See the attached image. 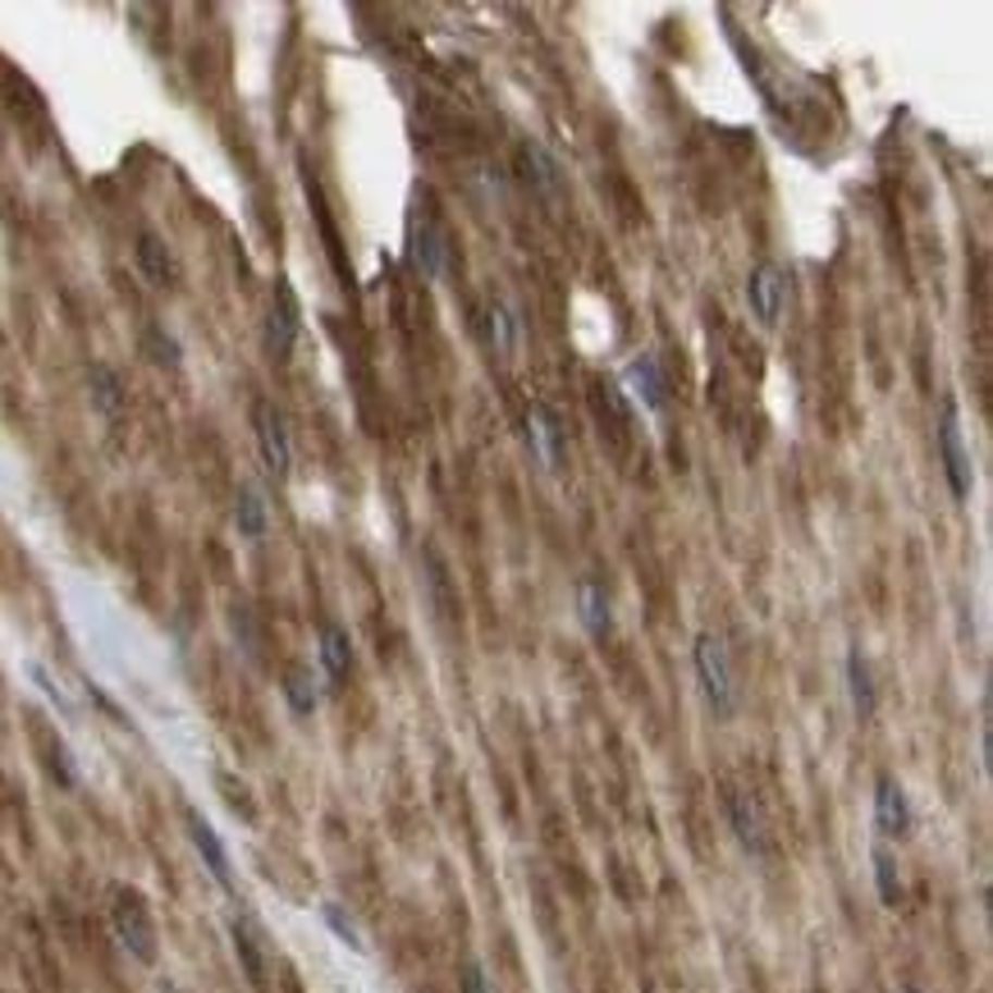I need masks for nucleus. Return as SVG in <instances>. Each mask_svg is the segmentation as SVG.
I'll return each instance as SVG.
<instances>
[{
    "instance_id": "1",
    "label": "nucleus",
    "mask_w": 993,
    "mask_h": 993,
    "mask_svg": "<svg viewBox=\"0 0 993 993\" xmlns=\"http://www.w3.org/2000/svg\"><path fill=\"white\" fill-rule=\"evenodd\" d=\"M692 659H696V678H700V692H705V705L728 719L737 710V687H733V669H728V650L715 632H700L696 646H692Z\"/></svg>"
},
{
    "instance_id": "2",
    "label": "nucleus",
    "mask_w": 993,
    "mask_h": 993,
    "mask_svg": "<svg viewBox=\"0 0 993 993\" xmlns=\"http://www.w3.org/2000/svg\"><path fill=\"white\" fill-rule=\"evenodd\" d=\"M110 930H115V939L128 947L134 961H142V966L157 961V924H151L142 893L115 889V902H110Z\"/></svg>"
},
{
    "instance_id": "3",
    "label": "nucleus",
    "mask_w": 993,
    "mask_h": 993,
    "mask_svg": "<svg viewBox=\"0 0 993 993\" xmlns=\"http://www.w3.org/2000/svg\"><path fill=\"white\" fill-rule=\"evenodd\" d=\"M298 330H302V302L294 294V284L289 280H275V289H271V307H266V348H271V358H289L294 344H298Z\"/></svg>"
},
{
    "instance_id": "4",
    "label": "nucleus",
    "mask_w": 993,
    "mask_h": 993,
    "mask_svg": "<svg viewBox=\"0 0 993 993\" xmlns=\"http://www.w3.org/2000/svg\"><path fill=\"white\" fill-rule=\"evenodd\" d=\"M252 431H257V449H261V462H266V472L275 481L289 476V462H294V449H289V426H284V417L275 404L261 399L252 408Z\"/></svg>"
},
{
    "instance_id": "5",
    "label": "nucleus",
    "mask_w": 993,
    "mask_h": 993,
    "mask_svg": "<svg viewBox=\"0 0 993 993\" xmlns=\"http://www.w3.org/2000/svg\"><path fill=\"white\" fill-rule=\"evenodd\" d=\"M939 449H943V472H947V485H953V499H966L970 495V454L961 445V417H957L953 399H943V408H939Z\"/></svg>"
},
{
    "instance_id": "6",
    "label": "nucleus",
    "mask_w": 993,
    "mask_h": 993,
    "mask_svg": "<svg viewBox=\"0 0 993 993\" xmlns=\"http://www.w3.org/2000/svg\"><path fill=\"white\" fill-rule=\"evenodd\" d=\"M874 824L879 833L889 837H907L911 833V806H907V792L893 774H879L874 783Z\"/></svg>"
},
{
    "instance_id": "7",
    "label": "nucleus",
    "mask_w": 993,
    "mask_h": 993,
    "mask_svg": "<svg viewBox=\"0 0 993 993\" xmlns=\"http://www.w3.org/2000/svg\"><path fill=\"white\" fill-rule=\"evenodd\" d=\"M783 289H787V280H783V271L774 266V261H760V266L752 271V280H746V302H752V312H756L760 325L779 321Z\"/></svg>"
},
{
    "instance_id": "8",
    "label": "nucleus",
    "mask_w": 993,
    "mask_h": 993,
    "mask_svg": "<svg viewBox=\"0 0 993 993\" xmlns=\"http://www.w3.org/2000/svg\"><path fill=\"white\" fill-rule=\"evenodd\" d=\"M623 385H628V394L642 408H650V412H659L669 404V385H665V371H659V362L650 358V352H642V358L636 362H628V371H623Z\"/></svg>"
},
{
    "instance_id": "9",
    "label": "nucleus",
    "mask_w": 993,
    "mask_h": 993,
    "mask_svg": "<svg viewBox=\"0 0 993 993\" xmlns=\"http://www.w3.org/2000/svg\"><path fill=\"white\" fill-rule=\"evenodd\" d=\"M188 837H193L197 856L207 860V870H211L215 884H220V889H234V866H229V852H225V843H220L215 829H211L197 810H188Z\"/></svg>"
},
{
    "instance_id": "10",
    "label": "nucleus",
    "mask_w": 993,
    "mask_h": 993,
    "mask_svg": "<svg viewBox=\"0 0 993 993\" xmlns=\"http://www.w3.org/2000/svg\"><path fill=\"white\" fill-rule=\"evenodd\" d=\"M723 806H728V820H733L737 843L752 852V856H765V852H769V833H765V820H760L756 802L746 797V792H728Z\"/></svg>"
},
{
    "instance_id": "11",
    "label": "nucleus",
    "mask_w": 993,
    "mask_h": 993,
    "mask_svg": "<svg viewBox=\"0 0 993 993\" xmlns=\"http://www.w3.org/2000/svg\"><path fill=\"white\" fill-rule=\"evenodd\" d=\"M138 271L157 284V289H170L179 280V266H174V252L165 248L161 234H138Z\"/></svg>"
},
{
    "instance_id": "12",
    "label": "nucleus",
    "mask_w": 993,
    "mask_h": 993,
    "mask_svg": "<svg viewBox=\"0 0 993 993\" xmlns=\"http://www.w3.org/2000/svg\"><path fill=\"white\" fill-rule=\"evenodd\" d=\"M526 435H532V449H536V458L545 462V468H559V422H555V412H549L545 404L526 408Z\"/></svg>"
},
{
    "instance_id": "13",
    "label": "nucleus",
    "mask_w": 993,
    "mask_h": 993,
    "mask_svg": "<svg viewBox=\"0 0 993 993\" xmlns=\"http://www.w3.org/2000/svg\"><path fill=\"white\" fill-rule=\"evenodd\" d=\"M321 669L330 682H344L352 669V646L339 623H321Z\"/></svg>"
},
{
    "instance_id": "14",
    "label": "nucleus",
    "mask_w": 993,
    "mask_h": 993,
    "mask_svg": "<svg viewBox=\"0 0 993 993\" xmlns=\"http://www.w3.org/2000/svg\"><path fill=\"white\" fill-rule=\"evenodd\" d=\"M847 692H852V705H856V715L860 719H874V673H870V659L860 655V650H847Z\"/></svg>"
},
{
    "instance_id": "15",
    "label": "nucleus",
    "mask_w": 993,
    "mask_h": 993,
    "mask_svg": "<svg viewBox=\"0 0 993 993\" xmlns=\"http://www.w3.org/2000/svg\"><path fill=\"white\" fill-rule=\"evenodd\" d=\"M578 618L591 636H605L609 632V595L595 578H582L578 582Z\"/></svg>"
},
{
    "instance_id": "16",
    "label": "nucleus",
    "mask_w": 993,
    "mask_h": 993,
    "mask_svg": "<svg viewBox=\"0 0 993 993\" xmlns=\"http://www.w3.org/2000/svg\"><path fill=\"white\" fill-rule=\"evenodd\" d=\"M229 934H234V953H238V961H243V976H248V980L261 989V984H266V957H261V943H257V934H252V924H248V920H234Z\"/></svg>"
},
{
    "instance_id": "17",
    "label": "nucleus",
    "mask_w": 993,
    "mask_h": 993,
    "mask_svg": "<svg viewBox=\"0 0 993 993\" xmlns=\"http://www.w3.org/2000/svg\"><path fill=\"white\" fill-rule=\"evenodd\" d=\"M234 522H238V532L248 536V541H261V536H266V499H261L257 485H238Z\"/></svg>"
},
{
    "instance_id": "18",
    "label": "nucleus",
    "mask_w": 993,
    "mask_h": 993,
    "mask_svg": "<svg viewBox=\"0 0 993 993\" xmlns=\"http://www.w3.org/2000/svg\"><path fill=\"white\" fill-rule=\"evenodd\" d=\"M518 165H522V179L532 184V188H541V193H555L559 188V170H555V161L545 157V147L522 142L518 147Z\"/></svg>"
},
{
    "instance_id": "19",
    "label": "nucleus",
    "mask_w": 993,
    "mask_h": 993,
    "mask_svg": "<svg viewBox=\"0 0 993 993\" xmlns=\"http://www.w3.org/2000/svg\"><path fill=\"white\" fill-rule=\"evenodd\" d=\"M87 385H92V404H97V412L115 417V412L124 408V385H120V376H115V367L97 362L92 371H87Z\"/></svg>"
},
{
    "instance_id": "20",
    "label": "nucleus",
    "mask_w": 993,
    "mask_h": 993,
    "mask_svg": "<svg viewBox=\"0 0 993 993\" xmlns=\"http://www.w3.org/2000/svg\"><path fill=\"white\" fill-rule=\"evenodd\" d=\"M284 700H289V710H294V715H312V710H316L321 692H316V678H312V669L294 665L289 673H284Z\"/></svg>"
},
{
    "instance_id": "21",
    "label": "nucleus",
    "mask_w": 993,
    "mask_h": 993,
    "mask_svg": "<svg viewBox=\"0 0 993 993\" xmlns=\"http://www.w3.org/2000/svg\"><path fill=\"white\" fill-rule=\"evenodd\" d=\"M874 889H879V902H884V907H902V879H897V866L884 847H874Z\"/></svg>"
},
{
    "instance_id": "22",
    "label": "nucleus",
    "mask_w": 993,
    "mask_h": 993,
    "mask_svg": "<svg viewBox=\"0 0 993 993\" xmlns=\"http://www.w3.org/2000/svg\"><path fill=\"white\" fill-rule=\"evenodd\" d=\"M142 348H147V358L157 362V367H170V371H174V367L184 362V358H179V344H174L161 325H151V330H147V335H142Z\"/></svg>"
},
{
    "instance_id": "23",
    "label": "nucleus",
    "mask_w": 993,
    "mask_h": 993,
    "mask_svg": "<svg viewBox=\"0 0 993 993\" xmlns=\"http://www.w3.org/2000/svg\"><path fill=\"white\" fill-rule=\"evenodd\" d=\"M321 920L330 924V930H335L348 947H352V953H367V943H362V934H358V924H352L348 916H344V907H339V902H325V907H321Z\"/></svg>"
},
{
    "instance_id": "24",
    "label": "nucleus",
    "mask_w": 993,
    "mask_h": 993,
    "mask_svg": "<svg viewBox=\"0 0 993 993\" xmlns=\"http://www.w3.org/2000/svg\"><path fill=\"white\" fill-rule=\"evenodd\" d=\"M412 257H417V266H422L426 275H439V243H435L431 225H422V238L412 243Z\"/></svg>"
},
{
    "instance_id": "25",
    "label": "nucleus",
    "mask_w": 993,
    "mask_h": 993,
    "mask_svg": "<svg viewBox=\"0 0 993 993\" xmlns=\"http://www.w3.org/2000/svg\"><path fill=\"white\" fill-rule=\"evenodd\" d=\"M485 325H491V344H499V348L513 344V316L504 312V307H491V312H485Z\"/></svg>"
},
{
    "instance_id": "26",
    "label": "nucleus",
    "mask_w": 993,
    "mask_h": 993,
    "mask_svg": "<svg viewBox=\"0 0 993 993\" xmlns=\"http://www.w3.org/2000/svg\"><path fill=\"white\" fill-rule=\"evenodd\" d=\"M462 984V993H491V980H485V966L481 961H468V966H462V976H458Z\"/></svg>"
},
{
    "instance_id": "27",
    "label": "nucleus",
    "mask_w": 993,
    "mask_h": 993,
    "mask_svg": "<svg viewBox=\"0 0 993 993\" xmlns=\"http://www.w3.org/2000/svg\"><path fill=\"white\" fill-rule=\"evenodd\" d=\"M902 993H920V989H916V984H907V989H902Z\"/></svg>"
}]
</instances>
